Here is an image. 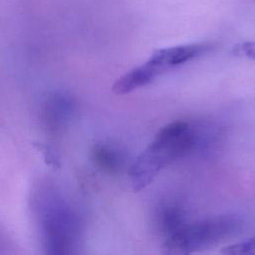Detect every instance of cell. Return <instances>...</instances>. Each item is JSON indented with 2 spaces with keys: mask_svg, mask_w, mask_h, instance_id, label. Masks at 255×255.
<instances>
[{
  "mask_svg": "<svg viewBox=\"0 0 255 255\" xmlns=\"http://www.w3.org/2000/svg\"><path fill=\"white\" fill-rule=\"evenodd\" d=\"M233 55L255 61V41H246L236 44L232 48Z\"/></svg>",
  "mask_w": 255,
  "mask_h": 255,
  "instance_id": "9c48e42d",
  "label": "cell"
},
{
  "mask_svg": "<svg viewBox=\"0 0 255 255\" xmlns=\"http://www.w3.org/2000/svg\"><path fill=\"white\" fill-rule=\"evenodd\" d=\"M243 222L234 214L208 217L186 223L174 234L165 238L161 248L165 254H188L212 247L235 236L242 229Z\"/></svg>",
  "mask_w": 255,
  "mask_h": 255,
  "instance_id": "277c9868",
  "label": "cell"
},
{
  "mask_svg": "<svg viewBox=\"0 0 255 255\" xmlns=\"http://www.w3.org/2000/svg\"><path fill=\"white\" fill-rule=\"evenodd\" d=\"M91 157L99 169L111 175L121 173L127 161L124 152L110 143L95 144L91 151Z\"/></svg>",
  "mask_w": 255,
  "mask_h": 255,
  "instance_id": "52a82bcc",
  "label": "cell"
},
{
  "mask_svg": "<svg viewBox=\"0 0 255 255\" xmlns=\"http://www.w3.org/2000/svg\"><path fill=\"white\" fill-rule=\"evenodd\" d=\"M221 253L228 255H255V237L224 247Z\"/></svg>",
  "mask_w": 255,
  "mask_h": 255,
  "instance_id": "ba28073f",
  "label": "cell"
},
{
  "mask_svg": "<svg viewBox=\"0 0 255 255\" xmlns=\"http://www.w3.org/2000/svg\"><path fill=\"white\" fill-rule=\"evenodd\" d=\"M186 223V210L177 201H165L155 209L154 226L164 239L181 229Z\"/></svg>",
  "mask_w": 255,
  "mask_h": 255,
  "instance_id": "8992f818",
  "label": "cell"
},
{
  "mask_svg": "<svg viewBox=\"0 0 255 255\" xmlns=\"http://www.w3.org/2000/svg\"><path fill=\"white\" fill-rule=\"evenodd\" d=\"M212 144L213 131L207 123L176 121L164 126L129 167L133 190L144 189L165 166L179 158L208 153Z\"/></svg>",
  "mask_w": 255,
  "mask_h": 255,
  "instance_id": "6da1fadb",
  "label": "cell"
},
{
  "mask_svg": "<svg viewBox=\"0 0 255 255\" xmlns=\"http://www.w3.org/2000/svg\"><path fill=\"white\" fill-rule=\"evenodd\" d=\"M212 48L211 43L197 42L156 49L144 63L120 77L114 83L112 90L117 95L133 92L152 83L168 70L208 53Z\"/></svg>",
  "mask_w": 255,
  "mask_h": 255,
  "instance_id": "3957f363",
  "label": "cell"
},
{
  "mask_svg": "<svg viewBox=\"0 0 255 255\" xmlns=\"http://www.w3.org/2000/svg\"><path fill=\"white\" fill-rule=\"evenodd\" d=\"M37 209L46 252L53 255L74 253L82 232L81 218L75 208L59 191L48 188L41 192Z\"/></svg>",
  "mask_w": 255,
  "mask_h": 255,
  "instance_id": "7a4b0ae2",
  "label": "cell"
},
{
  "mask_svg": "<svg viewBox=\"0 0 255 255\" xmlns=\"http://www.w3.org/2000/svg\"><path fill=\"white\" fill-rule=\"evenodd\" d=\"M76 110L77 103L72 95L65 91H55L45 101L42 119L49 130L59 131L71 123Z\"/></svg>",
  "mask_w": 255,
  "mask_h": 255,
  "instance_id": "5b68a950",
  "label": "cell"
}]
</instances>
